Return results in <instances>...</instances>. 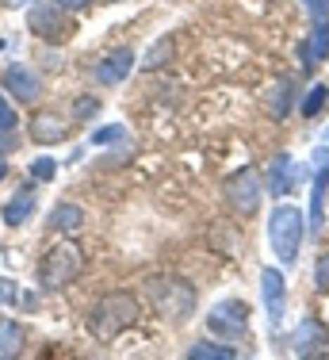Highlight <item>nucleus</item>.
Wrapping results in <instances>:
<instances>
[{"label": "nucleus", "instance_id": "f257e3e1", "mask_svg": "<svg viewBox=\"0 0 329 360\" xmlns=\"http://www.w3.org/2000/svg\"><path fill=\"white\" fill-rule=\"evenodd\" d=\"M138 319H142V303L131 291H111V295H103L89 311V330L96 341H115L119 333L138 326Z\"/></svg>", "mask_w": 329, "mask_h": 360}, {"label": "nucleus", "instance_id": "f03ea898", "mask_svg": "<svg viewBox=\"0 0 329 360\" xmlns=\"http://www.w3.org/2000/svg\"><path fill=\"white\" fill-rule=\"evenodd\" d=\"M302 238H307V219L295 203H276L272 215H268V242H272V253L280 257L283 264H295L299 261V250H302Z\"/></svg>", "mask_w": 329, "mask_h": 360}, {"label": "nucleus", "instance_id": "7ed1b4c3", "mask_svg": "<svg viewBox=\"0 0 329 360\" xmlns=\"http://www.w3.org/2000/svg\"><path fill=\"white\" fill-rule=\"evenodd\" d=\"M146 295H150L153 311L169 322H188L195 311V303H199L195 288L180 276H150L146 280Z\"/></svg>", "mask_w": 329, "mask_h": 360}, {"label": "nucleus", "instance_id": "20e7f679", "mask_svg": "<svg viewBox=\"0 0 329 360\" xmlns=\"http://www.w3.org/2000/svg\"><path fill=\"white\" fill-rule=\"evenodd\" d=\"M84 269V250L77 242H58L39 261V291H62Z\"/></svg>", "mask_w": 329, "mask_h": 360}, {"label": "nucleus", "instance_id": "39448f33", "mask_svg": "<svg viewBox=\"0 0 329 360\" xmlns=\"http://www.w3.org/2000/svg\"><path fill=\"white\" fill-rule=\"evenodd\" d=\"M222 192H226V203L238 211L241 219H253L257 211H261V200H264V180H261V173H257L253 165H245V169H238L233 176H226Z\"/></svg>", "mask_w": 329, "mask_h": 360}, {"label": "nucleus", "instance_id": "423d86ee", "mask_svg": "<svg viewBox=\"0 0 329 360\" xmlns=\"http://www.w3.org/2000/svg\"><path fill=\"white\" fill-rule=\"evenodd\" d=\"M27 31L42 42H62L73 31V20L58 0H31L27 4Z\"/></svg>", "mask_w": 329, "mask_h": 360}, {"label": "nucleus", "instance_id": "0eeeda50", "mask_svg": "<svg viewBox=\"0 0 329 360\" xmlns=\"http://www.w3.org/2000/svg\"><path fill=\"white\" fill-rule=\"evenodd\" d=\"M207 330L219 341H241L249 333V307L241 299H226V303H214L211 314H207Z\"/></svg>", "mask_w": 329, "mask_h": 360}, {"label": "nucleus", "instance_id": "6e6552de", "mask_svg": "<svg viewBox=\"0 0 329 360\" xmlns=\"http://www.w3.org/2000/svg\"><path fill=\"white\" fill-rule=\"evenodd\" d=\"M261 303H264V319L272 330L283 326V314H288V280H283L280 269H261Z\"/></svg>", "mask_w": 329, "mask_h": 360}, {"label": "nucleus", "instance_id": "1a4fd4ad", "mask_svg": "<svg viewBox=\"0 0 329 360\" xmlns=\"http://www.w3.org/2000/svg\"><path fill=\"white\" fill-rule=\"evenodd\" d=\"M134 73V50H111V54H103L96 65H92V77H96V84L103 89H115V84H123L127 77Z\"/></svg>", "mask_w": 329, "mask_h": 360}, {"label": "nucleus", "instance_id": "9d476101", "mask_svg": "<svg viewBox=\"0 0 329 360\" xmlns=\"http://www.w3.org/2000/svg\"><path fill=\"white\" fill-rule=\"evenodd\" d=\"M4 92L15 100V104H39L42 77L31 73L27 65H8V70H4Z\"/></svg>", "mask_w": 329, "mask_h": 360}, {"label": "nucleus", "instance_id": "9b49d317", "mask_svg": "<svg viewBox=\"0 0 329 360\" xmlns=\"http://www.w3.org/2000/svg\"><path fill=\"white\" fill-rule=\"evenodd\" d=\"M295 184H299V165L291 161V153H276L272 165H268V180H264L268 195H272V200H283V195L295 192Z\"/></svg>", "mask_w": 329, "mask_h": 360}, {"label": "nucleus", "instance_id": "f8f14e48", "mask_svg": "<svg viewBox=\"0 0 329 360\" xmlns=\"http://www.w3.org/2000/svg\"><path fill=\"white\" fill-rule=\"evenodd\" d=\"M325 200H329V169H318L314 184H310V219H307V234L314 242L325 230Z\"/></svg>", "mask_w": 329, "mask_h": 360}, {"label": "nucleus", "instance_id": "ddd939ff", "mask_svg": "<svg viewBox=\"0 0 329 360\" xmlns=\"http://www.w3.org/2000/svg\"><path fill=\"white\" fill-rule=\"evenodd\" d=\"M31 139L39 146H58L69 139V123L58 111H34L31 115Z\"/></svg>", "mask_w": 329, "mask_h": 360}, {"label": "nucleus", "instance_id": "4468645a", "mask_svg": "<svg viewBox=\"0 0 329 360\" xmlns=\"http://www.w3.org/2000/svg\"><path fill=\"white\" fill-rule=\"evenodd\" d=\"M325 345H329V333L318 319H302L295 326V333H291V353L295 356H310V353H318V349H325Z\"/></svg>", "mask_w": 329, "mask_h": 360}, {"label": "nucleus", "instance_id": "2eb2a0df", "mask_svg": "<svg viewBox=\"0 0 329 360\" xmlns=\"http://www.w3.org/2000/svg\"><path fill=\"white\" fill-rule=\"evenodd\" d=\"M84 226V207L81 203H58L54 211L46 215V230L54 234H73V230Z\"/></svg>", "mask_w": 329, "mask_h": 360}, {"label": "nucleus", "instance_id": "dca6fc26", "mask_svg": "<svg viewBox=\"0 0 329 360\" xmlns=\"http://www.w3.org/2000/svg\"><path fill=\"white\" fill-rule=\"evenodd\" d=\"M34 207H39V200L31 195V188H20V192L0 207V219H4L8 226H23V222L34 215Z\"/></svg>", "mask_w": 329, "mask_h": 360}, {"label": "nucleus", "instance_id": "f3484780", "mask_svg": "<svg viewBox=\"0 0 329 360\" xmlns=\"http://www.w3.org/2000/svg\"><path fill=\"white\" fill-rule=\"evenodd\" d=\"M23 349V326L15 319H0V360L20 356Z\"/></svg>", "mask_w": 329, "mask_h": 360}, {"label": "nucleus", "instance_id": "a211bd4d", "mask_svg": "<svg viewBox=\"0 0 329 360\" xmlns=\"http://www.w3.org/2000/svg\"><path fill=\"white\" fill-rule=\"evenodd\" d=\"M302 58H307V65H322L325 58H329V23H314V31H310V39H307Z\"/></svg>", "mask_w": 329, "mask_h": 360}, {"label": "nucleus", "instance_id": "6ab92c4d", "mask_svg": "<svg viewBox=\"0 0 329 360\" xmlns=\"http://www.w3.org/2000/svg\"><path fill=\"white\" fill-rule=\"evenodd\" d=\"M188 356L192 360H233L238 349H233L230 341H195V345L188 349Z\"/></svg>", "mask_w": 329, "mask_h": 360}, {"label": "nucleus", "instance_id": "aec40b11", "mask_svg": "<svg viewBox=\"0 0 329 360\" xmlns=\"http://www.w3.org/2000/svg\"><path fill=\"white\" fill-rule=\"evenodd\" d=\"M15 131H20V115H15L8 92L0 89V146H15Z\"/></svg>", "mask_w": 329, "mask_h": 360}, {"label": "nucleus", "instance_id": "412c9836", "mask_svg": "<svg viewBox=\"0 0 329 360\" xmlns=\"http://www.w3.org/2000/svg\"><path fill=\"white\" fill-rule=\"evenodd\" d=\"M325 104H329V89H325V84H314V89L307 92V100H302V115H307V119H314V115H318V111H322Z\"/></svg>", "mask_w": 329, "mask_h": 360}, {"label": "nucleus", "instance_id": "4be33fe9", "mask_svg": "<svg viewBox=\"0 0 329 360\" xmlns=\"http://www.w3.org/2000/svg\"><path fill=\"white\" fill-rule=\"evenodd\" d=\"M96 111H100V100L96 96L73 100V123H89V119H96Z\"/></svg>", "mask_w": 329, "mask_h": 360}, {"label": "nucleus", "instance_id": "5701e85b", "mask_svg": "<svg viewBox=\"0 0 329 360\" xmlns=\"http://www.w3.org/2000/svg\"><path fill=\"white\" fill-rule=\"evenodd\" d=\"M31 176L42 180V184H50V180L58 176V161H54V158H34V161H31Z\"/></svg>", "mask_w": 329, "mask_h": 360}, {"label": "nucleus", "instance_id": "b1692460", "mask_svg": "<svg viewBox=\"0 0 329 360\" xmlns=\"http://www.w3.org/2000/svg\"><path fill=\"white\" fill-rule=\"evenodd\" d=\"M127 139V131L119 123H108V127H100L96 134H92V146H115V142H123Z\"/></svg>", "mask_w": 329, "mask_h": 360}, {"label": "nucleus", "instance_id": "393cba45", "mask_svg": "<svg viewBox=\"0 0 329 360\" xmlns=\"http://www.w3.org/2000/svg\"><path fill=\"white\" fill-rule=\"evenodd\" d=\"M314 23H329V0H302Z\"/></svg>", "mask_w": 329, "mask_h": 360}, {"label": "nucleus", "instance_id": "a878e982", "mask_svg": "<svg viewBox=\"0 0 329 360\" xmlns=\"http://www.w3.org/2000/svg\"><path fill=\"white\" fill-rule=\"evenodd\" d=\"M314 284L322 288V291H329V253L318 257V264H314Z\"/></svg>", "mask_w": 329, "mask_h": 360}, {"label": "nucleus", "instance_id": "bb28decb", "mask_svg": "<svg viewBox=\"0 0 329 360\" xmlns=\"http://www.w3.org/2000/svg\"><path fill=\"white\" fill-rule=\"evenodd\" d=\"M15 299H20V284H15V280H0V303H15Z\"/></svg>", "mask_w": 329, "mask_h": 360}, {"label": "nucleus", "instance_id": "cd10ccee", "mask_svg": "<svg viewBox=\"0 0 329 360\" xmlns=\"http://www.w3.org/2000/svg\"><path fill=\"white\" fill-rule=\"evenodd\" d=\"M169 54H172L169 39H161V42H157V50H153V54L146 58V65H150V70H153V65H157V62H164V58H169Z\"/></svg>", "mask_w": 329, "mask_h": 360}, {"label": "nucleus", "instance_id": "c85d7f7f", "mask_svg": "<svg viewBox=\"0 0 329 360\" xmlns=\"http://www.w3.org/2000/svg\"><path fill=\"white\" fill-rule=\"evenodd\" d=\"M58 4H62L65 12H84V8L92 4V0H58Z\"/></svg>", "mask_w": 329, "mask_h": 360}, {"label": "nucleus", "instance_id": "c756f323", "mask_svg": "<svg viewBox=\"0 0 329 360\" xmlns=\"http://www.w3.org/2000/svg\"><path fill=\"white\" fill-rule=\"evenodd\" d=\"M314 165L318 169H329V150H314Z\"/></svg>", "mask_w": 329, "mask_h": 360}, {"label": "nucleus", "instance_id": "7c9ffc66", "mask_svg": "<svg viewBox=\"0 0 329 360\" xmlns=\"http://www.w3.org/2000/svg\"><path fill=\"white\" fill-rule=\"evenodd\" d=\"M0 4H4V8H27L31 0H0Z\"/></svg>", "mask_w": 329, "mask_h": 360}, {"label": "nucleus", "instance_id": "2f4dec72", "mask_svg": "<svg viewBox=\"0 0 329 360\" xmlns=\"http://www.w3.org/2000/svg\"><path fill=\"white\" fill-rule=\"evenodd\" d=\"M4 176H8V158L0 153V184H4Z\"/></svg>", "mask_w": 329, "mask_h": 360}, {"label": "nucleus", "instance_id": "473e14b6", "mask_svg": "<svg viewBox=\"0 0 329 360\" xmlns=\"http://www.w3.org/2000/svg\"><path fill=\"white\" fill-rule=\"evenodd\" d=\"M322 139H325V142H329V127H325V134H322Z\"/></svg>", "mask_w": 329, "mask_h": 360}, {"label": "nucleus", "instance_id": "72a5a7b5", "mask_svg": "<svg viewBox=\"0 0 329 360\" xmlns=\"http://www.w3.org/2000/svg\"><path fill=\"white\" fill-rule=\"evenodd\" d=\"M0 50H4V39H0Z\"/></svg>", "mask_w": 329, "mask_h": 360}, {"label": "nucleus", "instance_id": "f704fd0d", "mask_svg": "<svg viewBox=\"0 0 329 360\" xmlns=\"http://www.w3.org/2000/svg\"><path fill=\"white\" fill-rule=\"evenodd\" d=\"M111 4H115V0H111Z\"/></svg>", "mask_w": 329, "mask_h": 360}]
</instances>
